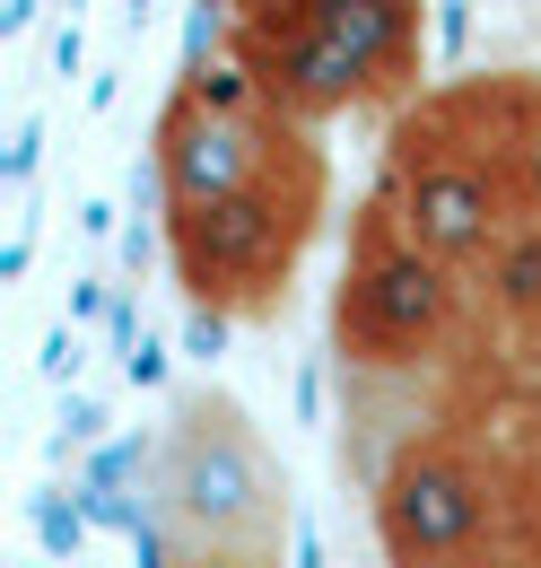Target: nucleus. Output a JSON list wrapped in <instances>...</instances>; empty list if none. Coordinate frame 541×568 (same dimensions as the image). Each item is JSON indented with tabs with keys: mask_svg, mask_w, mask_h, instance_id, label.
<instances>
[{
	"mask_svg": "<svg viewBox=\"0 0 541 568\" xmlns=\"http://www.w3.org/2000/svg\"><path fill=\"white\" fill-rule=\"evenodd\" d=\"M157 211L175 288L202 315L263 324L324 236L333 166L306 123L263 105L236 71H193L157 114Z\"/></svg>",
	"mask_w": 541,
	"mask_h": 568,
	"instance_id": "f257e3e1",
	"label": "nucleus"
},
{
	"mask_svg": "<svg viewBox=\"0 0 541 568\" xmlns=\"http://www.w3.org/2000/svg\"><path fill=\"white\" fill-rule=\"evenodd\" d=\"M480 324V288L463 272H446L437 254H419L376 202H358L349 254L333 281V351L358 376H419L463 358Z\"/></svg>",
	"mask_w": 541,
	"mask_h": 568,
	"instance_id": "423d86ee",
	"label": "nucleus"
},
{
	"mask_svg": "<svg viewBox=\"0 0 541 568\" xmlns=\"http://www.w3.org/2000/svg\"><path fill=\"white\" fill-rule=\"evenodd\" d=\"M498 114H507V158H516L524 211L541 219V79H498Z\"/></svg>",
	"mask_w": 541,
	"mask_h": 568,
	"instance_id": "0eeeda50",
	"label": "nucleus"
},
{
	"mask_svg": "<svg viewBox=\"0 0 541 568\" xmlns=\"http://www.w3.org/2000/svg\"><path fill=\"white\" fill-rule=\"evenodd\" d=\"M428 0H227V71L288 123H340L419 97Z\"/></svg>",
	"mask_w": 541,
	"mask_h": 568,
	"instance_id": "7ed1b4c3",
	"label": "nucleus"
},
{
	"mask_svg": "<svg viewBox=\"0 0 541 568\" xmlns=\"http://www.w3.org/2000/svg\"><path fill=\"white\" fill-rule=\"evenodd\" d=\"M367 202L394 219L419 254H437L446 272H463L480 288V272L507 254V236L533 227L524 184H516V158H507L498 79L419 97L394 123V141H385V175H376Z\"/></svg>",
	"mask_w": 541,
	"mask_h": 568,
	"instance_id": "20e7f679",
	"label": "nucleus"
},
{
	"mask_svg": "<svg viewBox=\"0 0 541 568\" xmlns=\"http://www.w3.org/2000/svg\"><path fill=\"white\" fill-rule=\"evenodd\" d=\"M149 516L175 542H236V551H288V464L270 455L263 420L218 394L193 385L157 446H149Z\"/></svg>",
	"mask_w": 541,
	"mask_h": 568,
	"instance_id": "39448f33",
	"label": "nucleus"
},
{
	"mask_svg": "<svg viewBox=\"0 0 541 568\" xmlns=\"http://www.w3.org/2000/svg\"><path fill=\"white\" fill-rule=\"evenodd\" d=\"M149 568H288V551H236V542H175V534H157Z\"/></svg>",
	"mask_w": 541,
	"mask_h": 568,
	"instance_id": "6e6552de",
	"label": "nucleus"
},
{
	"mask_svg": "<svg viewBox=\"0 0 541 568\" xmlns=\"http://www.w3.org/2000/svg\"><path fill=\"white\" fill-rule=\"evenodd\" d=\"M394 568H541V412L472 403L410 428L376 473Z\"/></svg>",
	"mask_w": 541,
	"mask_h": 568,
	"instance_id": "f03ea898",
	"label": "nucleus"
}]
</instances>
